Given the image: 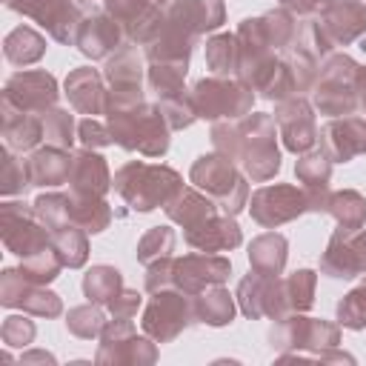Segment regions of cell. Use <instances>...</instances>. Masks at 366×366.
Instances as JSON below:
<instances>
[{
  "label": "cell",
  "mask_w": 366,
  "mask_h": 366,
  "mask_svg": "<svg viewBox=\"0 0 366 366\" xmlns=\"http://www.w3.org/2000/svg\"><path fill=\"white\" fill-rule=\"evenodd\" d=\"M6 9L31 17L37 26L46 29V34L63 46H74L77 26L83 20V9L77 0H3Z\"/></svg>",
  "instance_id": "cell-12"
},
{
  "label": "cell",
  "mask_w": 366,
  "mask_h": 366,
  "mask_svg": "<svg viewBox=\"0 0 366 366\" xmlns=\"http://www.w3.org/2000/svg\"><path fill=\"white\" fill-rule=\"evenodd\" d=\"M260 20H263V31H266V40H269V46L280 54L292 40H295V34H297V17L289 11V9H283V6H274V9H269L266 14H260Z\"/></svg>",
  "instance_id": "cell-43"
},
{
  "label": "cell",
  "mask_w": 366,
  "mask_h": 366,
  "mask_svg": "<svg viewBox=\"0 0 366 366\" xmlns=\"http://www.w3.org/2000/svg\"><path fill=\"white\" fill-rule=\"evenodd\" d=\"M29 163V177L31 186L37 189H54L69 183V172H71V152L57 149V146H37L34 152H29L26 157Z\"/></svg>",
  "instance_id": "cell-27"
},
{
  "label": "cell",
  "mask_w": 366,
  "mask_h": 366,
  "mask_svg": "<svg viewBox=\"0 0 366 366\" xmlns=\"http://www.w3.org/2000/svg\"><path fill=\"white\" fill-rule=\"evenodd\" d=\"M194 309H197V323L220 329V326H229L234 320L237 300L223 283H217V286H209L200 295H194Z\"/></svg>",
  "instance_id": "cell-30"
},
{
  "label": "cell",
  "mask_w": 366,
  "mask_h": 366,
  "mask_svg": "<svg viewBox=\"0 0 366 366\" xmlns=\"http://www.w3.org/2000/svg\"><path fill=\"white\" fill-rule=\"evenodd\" d=\"M120 292H123V274H120V269H114V266L97 263V266H92V269L83 274V295H86V300H92V303L109 306Z\"/></svg>",
  "instance_id": "cell-35"
},
{
  "label": "cell",
  "mask_w": 366,
  "mask_h": 366,
  "mask_svg": "<svg viewBox=\"0 0 366 366\" xmlns=\"http://www.w3.org/2000/svg\"><path fill=\"white\" fill-rule=\"evenodd\" d=\"M249 266L257 274L280 277L289 260V240L280 232H263L249 243Z\"/></svg>",
  "instance_id": "cell-29"
},
{
  "label": "cell",
  "mask_w": 366,
  "mask_h": 366,
  "mask_svg": "<svg viewBox=\"0 0 366 366\" xmlns=\"http://www.w3.org/2000/svg\"><path fill=\"white\" fill-rule=\"evenodd\" d=\"M189 180L203 194H209L223 214L237 217L249 206V177L220 152L200 154L189 169Z\"/></svg>",
  "instance_id": "cell-5"
},
{
  "label": "cell",
  "mask_w": 366,
  "mask_h": 366,
  "mask_svg": "<svg viewBox=\"0 0 366 366\" xmlns=\"http://www.w3.org/2000/svg\"><path fill=\"white\" fill-rule=\"evenodd\" d=\"M112 189V172L97 149H77L71 152V172H69V192L86 197H106Z\"/></svg>",
  "instance_id": "cell-23"
},
{
  "label": "cell",
  "mask_w": 366,
  "mask_h": 366,
  "mask_svg": "<svg viewBox=\"0 0 366 366\" xmlns=\"http://www.w3.org/2000/svg\"><path fill=\"white\" fill-rule=\"evenodd\" d=\"M340 343V323L323 320V317H306V312H295L286 317H277L269 329V346L274 352H303L323 363H352L355 357L346 352H337Z\"/></svg>",
  "instance_id": "cell-1"
},
{
  "label": "cell",
  "mask_w": 366,
  "mask_h": 366,
  "mask_svg": "<svg viewBox=\"0 0 366 366\" xmlns=\"http://www.w3.org/2000/svg\"><path fill=\"white\" fill-rule=\"evenodd\" d=\"M234 300H237V309L249 320H260V317L277 320V317H283L280 277H266V274H257V272L249 269V274H243L240 283H237Z\"/></svg>",
  "instance_id": "cell-20"
},
{
  "label": "cell",
  "mask_w": 366,
  "mask_h": 366,
  "mask_svg": "<svg viewBox=\"0 0 366 366\" xmlns=\"http://www.w3.org/2000/svg\"><path fill=\"white\" fill-rule=\"evenodd\" d=\"M37 335L34 320H29L26 315H9L0 326V340L6 349H26Z\"/></svg>",
  "instance_id": "cell-51"
},
{
  "label": "cell",
  "mask_w": 366,
  "mask_h": 366,
  "mask_svg": "<svg viewBox=\"0 0 366 366\" xmlns=\"http://www.w3.org/2000/svg\"><path fill=\"white\" fill-rule=\"evenodd\" d=\"M335 315H337V323L343 329H352V332H363L366 329V274L355 289H349L337 300Z\"/></svg>",
  "instance_id": "cell-47"
},
{
  "label": "cell",
  "mask_w": 366,
  "mask_h": 366,
  "mask_svg": "<svg viewBox=\"0 0 366 366\" xmlns=\"http://www.w3.org/2000/svg\"><path fill=\"white\" fill-rule=\"evenodd\" d=\"M0 237L3 246L17 254L20 260L51 246V232L46 229V223L37 217L34 203H23V200H3L0 203Z\"/></svg>",
  "instance_id": "cell-11"
},
{
  "label": "cell",
  "mask_w": 366,
  "mask_h": 366,
  "mask_svg": "<svg viewBox=\"0 0 366 366\" xmlns=\"http://www.w3.org/2000/svg\"><path fill=\"white\" fill-rule=\"evenodd\" d=\"M186 71H189V60H157V63H149L146 66V86L157 97L180 94V92H186Z\"/></svg>",
  "instance_id": "cell-34"
},
{
  "label": "cell",
  "mask_w": 366,
  "mask_h": 366,
  "mask_svg": "<svg viewBox=\"0 0 366 366\" xmlns=\"http://www.w3.org/2000/svg\"><path fill=\"white\" fill-rule=\"evenodd\" d=\"M152 3H154V6H163V9H166V6L172 3V0H152Z\"/></svg>",
  "instance_id": "cell-60"
},
{
  "label": "cell",
  "mask_w": 366,
  "mask_h": 366,
  "mask_svg": "<svg viewBox=\"0 0 366 366\" xmlns=\"http://www.w3.org/2000/svg\"><path fill=\"white\" fill-rule=\"evenodd\" d=\"M157 360L154 340L143 332L137 335L132 320H109L100 332V346L94 363L100 366H152Z\"/></svg>",
  "instance_id": "cell-10"
},
{
  "label": "cell",
  "mask_w": 366,
  "mask_h": 366,
  "mask_svg": "<svg viewBox=\"0 0 366 366\" xmlns=\"http://www.w3.org/2000/svg\"><path fill=\"white\" fill-rule=\"evenodd\" d=\"M274 123H277V137L283 140V149L292 154H303L317 146V123H315V106L303 94H295L289 100L274 103Z\"/></svg>",
  "instance_id": "cell-15"
},
{
  "label": "cell",
  "mask_w": 366,
  "mask_h": 366,
  "mask_svg": "<svg viewBox=\"0 0 366 366\" xmlns=\"http://www.w3.org/2000/svg\"><path fill=\"white\" fill-rule=\"evenodd\" d=\"M20 363L29 366V363H57V360H54V355L43 352V349H31V352H26V355L20 357Z\"/></svg>",
  "instance_id": "cell-58"
},
{
  "label": "cell",
  "mask_w": 366,
  "mask_h": 366,
  "mask_svg": "<svg viewBox=\"0 0 366 366\" xmlns=\"http://www.w3.org/2000/svg\"><path fill=\"white\" fill-rule=\"evenodd\" d=\"M63 269H66V266H63L60 254L54 252V246H46V249H40V252L23 257V263H20V272H23L26 280L34 283V286H49V283H54Z\"/></svg>",
  "instance_id": "cell-42"
},
{
  "label": "cell",
  "mask_w": 366,
  "mask_h": 366,
  "mask_svg": "<svg viewBox=\"0 0 366 366\" xmlns=\"http://www.w3.org/2000/svg\"><path fill=\"white\" fill-rule=\"evenodd\" d=\"M112 189L123 197V203L132 212L146 214V212H154L157 206H166L183 189V177L180 172L163 163L129 160L114 172Z\"/></svg>",
  "instance_id": "cell-2"
},
{
  "label": "cell",
  "mask_w": 366,
  "mask_h": 366,
  "mask_svg": "<svg viewBox=\"0 0 366 366\" xmlns=\"http://www.w3.org/2000/svg\"><path fill=\"white\" fill-rule=\"evenodd\" d=\"M306 189V203L312 214H329V200H332V189L329 186H303Z\"/></svg>",
  "instance_id": "cell-57"
},
{
  "label": "cell",
  "mask_w": 366,
  "mask_h": 366,
  "mask_svg": "<svg viewBox=\"0 0 366 366\" xmlns=\"http://www.w3.org/2000/svg\"><path fill=\"white\" fill-rule=\"evenodd\" d=\"M326 37L335 46H352L366 34V3L363 0H335L320 17Z\"/></svg>",
  "instance_id": "cell-26"
},
{
  "label": "cell",
  "mask_w": 366,
  "mask_h": 366,
  "mask_svg": "<svg viewBox=\"0 0 366 366\" xmlns=\"http://www.w3.org/2000/svg\"><path fill=\"white\" fill-rule=\"evenodd\" d=\"M223 23H226L223 0H172L166 6V26L177 29L194 43H200L209 31H217Z\"/></svg>",
  "instance_id": "cell-18"
},
{
  "label": "cell",
  "mask_w": 366,
  "mask_h": 366,
  "mask_svg": "<svg viewBox=\"0 0 366 366\" xmlns=\"http://www.w3.org/2000/svg\"><path fill=\"white\" fill-rule=\"evenodd\" d=\"M106 315L100 309V303H83V306H71L66 312V329L74 335V337H83V340H92V337H100L103 326H106Z\"/></svg>",
  "instance_id": "cell-45"
},
{
  "label": "cell",
  "mask_w": 366,
  "mask_h": 366,
  "mask_svg": "<svg viewBox=\"0 0 366 366\" xmlns=\"http://www.w3.org/2000/svg\"><path fill=\"white\" fill-rule=\"evenodd\" d=\"M3 97L9 103H14L17 109H23V112L43 114V112L57 106L60 86H57L54 74L46 71V69H26V71H14L6 80Z\"/></svg>",
  "instance_id": "cell-16"
},
{
  "label": "cell",
  "mask_w": 366,
  "mask_h": 366,
  "mask_svg": "<svg viewBox=\"0 0 366 366\" xmlns=\"http://www.w3.org/2000/svg\"><path fill=\"white\" fill-rule=\"evenodd\" d=\"M320 274L332 280H352L366 274V229L337 226L320 254Z\"/></svg>",
  "instance_id": "cell-14"
},
{
  "label": "cell",
  "mask_w": 366,
  "mask_h": 366,
  "mask_svg": "<svg viewBox=\"0 0 366 366\" xmlns=\"http://www.w3.org/2000/svg\"><path fill=\"white\" fill-rule=\"evenodd\" d=\"M283 9H289L295 17H320L335 0H277Z\"/></svg>",
  "instance_id": "cell-56"
},
{
  "label": "cell",
  "mask_w": 366,
  "mask_h": 366,
  "mask_svg": "<svg viewBox=\"0 0 366 366\" xmlns=\"http://www.w3.org/2000/svg\"><path fill=\"white\" fill-rule=\"evenodd\" d=\"M140 306H143V295H140L137 289H126V286H123V292H120L106 309H109V315H112L114 320H132Z\"/></svg>",
  "instance_id": "cell-55"
},
{
  "label": "cell",
  "mask_w": 366,
  "mask_h": 366,
  "mask_svg": "<svg viewBox=\"0 0 366 366\" xmlns=\"http://www.w3.org/2000/svg\"><path fill=\"white\" fill-rule=\"evenodd\" d=\"M26 189H31L29 163L6 146L0 152V194L3 197H17V194H26Z\"/></svg>",
  "instance_id": "cell-41"
},
{
  "label": "cell",
  "mask_w": 366,
  "mask_h": 366,
  "mask_svg": "<svg viewBox=\"0 0 366 366\" xmlns=\"http://www.w3.org/2000/svg\"><path fill=\"white\" fill-rule=\"evenodd\" d=\"M192 103L200 120H240L254 106V92L237 77H200L192 89Z\"/></svg>",
  "instance_id": "cell-7"
},
{
  "label": "cell",
  "mask_w": 366,
  "mask_h": 366,
  "mask_svg": "<svg viewBox=\"0 0 366 366\" xmlns=\"http://www.w3.org/2000/svg\"><path fill=\"white\" fill-rule=\"evenodd\" d=\"M20 309L31 317H60L63 315V297L57 292H51L49 286L31 283L20 300Z\"/></svg>",
  "instance_id": "cell-50"
},
{
  "label": "cell",
  "mask_w": 366,
  "mask_h": 366,
  "mask_svg": "<svg viewBox=\"0 0 366 366\" xmlns=\"http://www.w3.org/2000/svg\"><path fill=\"white\" fill-rule=\"evenodd\" d=\"M240 63V43L232 31H217L206 37V69L214 77H234Z\"/></svg>",
  "instance_id": "cell-33"
},
{
  "label": "cell",
  "mask_w": 366,
  "mask_h": 366,
  "mask_svg": "<svg viewBox=\"0 0 366 366\" xmlns=\"http://www.w3.org/2000/svg\"><path fill=\"white\" fill-rule=\"evenodd\" d=\"M363 3H366V0H363Z\"/></svg>",
  "instance_id": "cell-61"
},
{
  "label": "cell",
  "mask_w": 366,
  "mask_h": 366,
  "mask_svg": "<svg viewBox=\"0 0 366 366\" xmlns=\"http://www.w3.org/2000/svg\"><path fill=\"white\" fill-rule=\"evenodd\" d=\"M126 43H129L126 29L109 11H86L77 26V34H74L77 51L89 60H106Z\"/></svg>",
  "instance_id": "cell-19"
},
{
  "label": "cell",
  "mask_w": 366,
  "mask_h": 366,
  "mask_svg": "<svg viewBox=\"0 0 366 366\" xmlns=\"http://www.w3.org/2000/svg\"><path fill=\"white\" fill-rule=\"evenodd\" d=\"M183 240L197 249V252H232L243 243V229L237 226V220L232 214H223L217 212L214 217L192 226V229H183Z\"/></svg>",
  "instance_id": "cell-24"
},
{
  "label": "cell",
  "mask_w": 366,
  "mask_h": 366,
  "mask_svg": "<svg viewBox=\"0 0 366 366\" xmlns=\"http://www.w3.org/2000/svg\"><path fill=\"white\" fill-rule=\"evenodd\" d=\"M157 109H160V114H163V120L169 123L172 132H183V129H189L194 120H200V117H197V109H194V103H192V92H189V89L180 92V94L157 97Z\"/></svg>",
  "instance_id": "cell-48"
},
{
  "label": "cell",
  "mask_w": 366,
  "mask_h": 366,
  "mask_svg": "<svg viewBox=\"0 0 366 366\" xmlns=\"http://www.w3.org/2000/svg\"><path fill=\"white\" fill-rule=\"evenodd\" d=\"M172 277H174V257H160L154 263L146 266V277H143V286L146 292H160V289H169L172 286Z\"/></svg>",
  "instance_id": "cell-54"
},
{
  "label": "cell",
  "mask_w": 366,
  "mask_h": 366,
  "mask_svg": "<svg viewBox=\"0 0 366 366\" xmlns=\"http://www.w3.org/2000/svg\"><path fill=\"white\" fill-rule=\"evenodd\" d=\"M43 117V140L49 146H57V149H66L71 152L74 140H77V123H74V114L69 109H49L40 114Z\"/></svg>",
  "instance_id": "cell-40"
},
{
  "label": "cell",
  "mask_w": 366,
  "mask_h": 366,
  "mask_svg": "<svg viewBox=\"0 0 366 366\" xmlns=\"http://www.w3.org/2000/svg\"><path fill=\"white\" fill-rule=\"evenodd\" d=\"M315 289H317V272L315 269H297V272L280 277L283 317L295 315V312H309L315 306Z\"/></svg>",
  "instance_id": "cell-31"
},
{
  "label": "cell",
  "mask_w": 366,
  "mask_h": 366,
  "mask_svg": "<svg viewBox=\"0 0 366 366\" xmlns=\"http://www.w3.org/2000/svg\"><path fill=\"white\" fill-rule=\"evenodd\" d=\"M197 323V309H194V295H186L174 286L152 292V300L143 309L140 326L154 343H172L183 329Z\"/></svg>",
  "instance_id": "cell-8"
},
{
  "label": "cell",
  "mask_w": 366,
  "mask_h": 366,
  "mask_svg": "<svg viewBox=\"0 0 366 366\" xmlns=\"http://www.w3.org/2000/svg\"><path fill=\"white\" fill-rule=\"evenodd\" d=\"M240 126V172L254 180L266 183L280 172V149H277V132L274 117L269 112H249L237 120Z\"/></svg>",
  "instance_id": "cell-6"
},
{
  "label": "cell",
  "mask_w": 366,
  "mask_h": 366,
  "mask_svg": "<svg viewBox=\"0 0 366 366\" xmlns=\"http://www.w3.org/2000/svg\"><path fill=\"white\" fill-rule=\"evenodd\" d=\"M174 243H177L174 229H169V226H152V229L137 240L134 257H137V263L149 266V263H154V260H160V257H172Z\"/></svg>",
  "instance_id": "cell-46"
},
{
  "label": "cell",
  "mask_w": 366,
  "mask_h": 366,
  "mask_svg": "<svg viewBox=\"0 0 366 366\" xmlns=\"http://www.w3.org/2000/svg\"><path fill=\"white\" fill-rule=\"evenodd\" d=\"M0 134L11 152H34L43 140V117L0 97Z\"/></svg>",
  "instance_id": "cell-25"
},
{
  "label": "cell",
  "mask_w": 366,
  "mask_h": 366,
  "mask_svg": "<svg viewBox=\"0 0 366 366\" xmlns=\"http://www.w3.org/2000/svg\"><path fill=\"white\" fill-rule=\"evenodd\" d=\"M360 112L366 114V66H363V71H360Z\"/></svg>",
  "instance_id": "cell-59"
},
{
  "label": "cell",
  "mask_w": 366,
  "mask_h": 366,
  "mask_svg": "<svg viewBox=\"0 0 366 366\" xmlns=\"http://www.w3.org/2000/svg\"><path fill=\"white\" fill-rule=\"evenodd\" d=\"M163 212H166V217H169L172 223H177L180 229H192V226H197V223L214 217L220 209H217V203H214L209 194H203L197 186H183V189L163 206Z\"/></svg>",
  "instance_id": "cell-28"
},
{
  "label": "cell",
  "mask_w": 366,
  "mask_h": 366,
  "mask_svg": "<svg viewBox=\"0 0 366 366\" xmlns=\"http://www.w3.org/2000/svg\"><path fill=\"white\" fill-rule=\"evenodd\" d=\"M106 126L112 132V140L126 152H137L143 157H163L169 152L172 129L163 120L157 103L106 112Z\"/></svg>",
  "instance_id": "cell-3"
},
{
  "label": "cell",
  "mask_w": 366,
  "mask_h": 366,
  "mask_svg": "<svg viewBox=\"0 0 366 366\" xmlns=\"http://www.w3.org/2000/svg\"><path fill=\"white\" fill-rule=\"evenodd\" d=\"M51 246L60 254L63 266H69V269H80L89 260V232L80 229L77 223H69L63 229H54L51 232Z\"/></svg>",
  "instance_id": "cell-36"
},
{
  "label": "cell",
  "mask_w": 366,
  "mask_h": 366,
  "mask_svg": "<svg viewBox=\"0 0 366 366\" xmlns=\"http://www.w3.org/2000/svg\"><path fill=\"white\" fill-rule=\"evenodd\" d=\"M71 194V192H69ZM71 223L86 229L89 234H100L112 223V206L106 197H86V194H71Z\"/></svg>",
  "instance_id": "cell-37"
},
{
  "label": "cell",
  "mask_w": 366,
  "mask_h": 366,
  "mask_svg": "<svg viewBox=\"0 0 366 366\" xmlns=\"http://www.w3.org/2000/svg\"><path fill=\"white\" fill-rule=\"evenodd\" d=\"M34 212H37V217L46 223L49 232L63 229V226L71 223V194H63V192H43V194L34 200Z\"/></svg>",
  "instance_id": "cell-49"
},
{
  "label": "cell",
  "mask_w": 366,
  "mask_h": 366,
  "mask_svg": "<svg viewBox=\"0 0 366 366\" xmlns=\"http://www.w3.org/2000/svg\"><path fill=\"white\" fill-rule=\"evenodd\" d=\"M140 49L134 43H126L123 49H117L114 54L106 57L103 66V77H106V112H117V109H132L146 103V92H143V80H146V66H143Z\"/></svg>",
  "instance_id": "cell-9"
},
{
  "label": "cell",
  "mask_w": 366,
  "mask_h": 366,
  "mask_svg": "<svg viewBox=\"0 0 366 366\" xmlns=\"http://www.w3.org/2000/svg\"><path fill=\"white\" fill-rule=\"evenodd\" d=\"M280 57L286 60V66L292 69V74H295V86H297V94H306V92H312L315 89V80H317V74H320V57H315L309 49H303L297 40H292L283 51H280Z\"/></svg>",
  "instance_id": "cell-38"
},
{
  "label": "cell",
  "mask_w": 366,
  "mask_h": 366,
  "mask_svg": "<svg viewBox=\"0 0 366 366\" xmlns=\"http://www.w3.org/2000/svg\"><path fill=\"white\" fill-rule=\"evenodd\" d=\"M329 214L343 229H363L366 226V197L360 192H355V189L332 192Z\"/></svg>",
  "instance_id": "cell-39"
},
{
  "label": "cell",
  "mask_w": 366,
  "mask_h": 366,
  "mask_svg": "<svg viewBox=\"0 0 366 366\" xmlns=\"http://www.w3.org/2000/svg\"><path fill=\"white\" fill-rule=\"evenodd\" d=\"M106 92L109 86H106L103 71L92 66H77L63 80V94L69 97V106L86 117L106 114Z\"/></svg>",
  "instance_id": "cell-22"
},
{
  "label": "cell",
  "mask_w": 366,
  "mask_h": 366,
  "mask_svg": "<svg viewBox=\"0 0 366 366\" xmlns=\"http://www.w3.org/2000/svg\"><path fill=\"white\" fill-rule=\"evenodd\" d=\"M360 71L363 66L346 51H332L320 63V74L312 89L315 112L326 117H349L360 112Z\"/></svg>",
  "instance_id": "cell-4"
},
{
  "label": "cell",
  "mask_w": 366,
  "mask_h": 366,
  "mask_svg": "<svg viewBox=\"0 0 366 366\" xmlns=\"http://www.w3.org/2000/svg\"><path fill=\"white\" fill-rule=\"evenodd\" d=\"M229 274H232V260L229 257L212 254V252H194V254L174 257L172 286L186 292V295H200L209 286L226 283Z\"/></svg>",
  "instance_id": "cell-17"
},
{
  "label": "cell",
  "mask_w": 366,
  "mask_h": 366,
  "mask_svg": "<svg viewBox=\"0 0 366 366\" xmlns=\"http://www.w3.org/2000/svg\"><path fill=\"white\" fill-rule=\"evenodd\" d=\"M295 177L303 186H329V180H332V157L320 146L297 154V160H295Z\"/></svg>",
  "instance_id": "cell-44"
},
{
  "label": "cell",
  "mask_w": 366,
  "mask_h": 366,
  "mask_svg": "<svg viewBox=\"0 0 366 366\" xmlns=\"http://www.w3.org/2000/svg\"><path fill=\"white\" fill-rule=\"evenodd\" d=\"M31 283L26 280V274L20 272V266L17 269H3V274H0V303L6 306V309H20V300H23V295H26V289H29Z\"/></svg>",
  "instance_id": "cell-52"
},
{
  "label": "cell",
  "mask_w": 366,
  "mask_h": 366,
  "mask_svg": "<svg viewBox=\"0 0 366 366\" xmlns=\"http://www.w3.org/2000/svg\"><path fill=\"white\" fill-rule=\"evenodd\" d=\"M77 140H80L83 149H106V146L114 143L109 126L103 120H97V117H83L77 123Z\"/></svg>",
  "instance_id": "cell-53"
},
{
  "label": "cell",
  "mask_w": 366,
  "mask_h": 366,
  "mask_svg": "<svg viewBox=\"0 0 366 366\" xmlns=\"http://www.w3.org/2000/svg\"><path fill=\"white\" fill-rule=\"evenodd\" d=\"M317 143L332 157V163H349L357 154H366V117H329V123H323L320 129Z\"/></svg>",
  "instance_id": "cell-21"
},
{
  "label": "cell",
  "mask_w": 366,
  "mask_h": 366,
  "mask_svg": "<svg viewBox=\"0 0 366 366\" xmlns=\"http://www.w3.org/2000/svg\"><path fill=\"white\" fill-rule=\"evenodd\" d=\"M309 212L306 203V189H297L292 183H274V186H260L252 200H249V214L257 226L263 229H277L283 223L297 220L300 214Z\"/></svg>",
  "instance_id": "cell-13"
},
{
  "label": "cell",
  "mask_w": 366,
  "mask_h": 366,
  "mask_svg": "<svg viewBox=\"0 0 366 366\" xmlns=\"http://www.w3.org/2000/svg\"><path fill=\"white\" fill-rule=\"evenodd\" d=\"M3 54L11 66H31L46 54V37L31 26H14L3 40Z\"/></svg>",
  "instance_id": "cell-32"
}]
</instances>
